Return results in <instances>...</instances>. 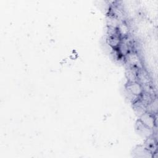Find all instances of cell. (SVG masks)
Returning a JSON list of instances; mask_svg holds the SVG:
<instances>
[{
	"label": "cell",
	"mask_w": 158,
	"mask_h": 158,
	"mask_svg": "<svg viewBox=\"0 0 158 158\" xmlns=\"http://www.w3.org/2000/svg\"><path fill=\"white\" fill-rule=\"evenodd\" d=\"M127 93L139 98L143 93V86L138 81L128 82L126 86Z\"/></svg>",
	"instance_id": "obj_1"
},
{
	"label": "cell",
	"mask_w": 158,
	"mask_h": 158,
	"mask_svg": "<svg viewBox=\"0 0 158 158\" xmlns=\"http://www.w3.org/2000/svg\"><path fill=\"white\" fill-rule=\"evenodd\" d=\"M139 120L144 125L151 129L154 130V128L156 127V117L154 114H152L149 112H145L142 115H141L139 116Z\"/></svg>",
	"instance_id": "obj_2"
},
{
	"label": "cell",
	"mask_w": 158,
	"mask_h": 158,
	"mask_svg": "<svg viewBox=\"0 0 158 158\" xmlns=\"http://www.w3.org/2000/svg\"><path fill=\"white\" fill-rule=\"evenodd\" d=\"M136 128L138 133L141 135L142 136L146 137V138L150 137L153 135V129H151L146 125H144L143 123H141L139 120L136 122Z\"/></svg>",
	"instance_id": "obj_3"
},
{
	"label": "cell",
	"mask_w": 158,
	"mask_h": 158,
	"mask_svg": "<svg viewBox=\"0 0 158 158\" xmlns=\"http://www.w3.org/2000/svg\"><path fill=\"white\" fill-rule=\"evenodd\" d=\"M133 154L135 157H148L153 156L152 154L146 149L144 146H138L133 150Z\"/></svg>",
	"instance_id": "obj_4"
},
{
	"label": "cell",
	"mask_w": 158,
	"mask_h": 158,
	"mask_svg": "<svg viewBox=\"0 0 158 158\" xmlns=\"http://www.w3.org/2000/svg\"><path fill=\"white\" fill-rule=\"evenodd\" d=\"M127 60L128 62L130 64L131 67H134L136 68H139V65H141L139 58L138 54L133 52H129L126 54Z\"/></svg>",
	"instance_id": "obj_5"
},
{
	"label": "cell",
	"mask_w": 158,
	"mask_h": 158,
	"mask_svg": "<svg viewBox=\"0 0 158 158\" xmlns=\"http://www.w3.org/2000/svg\"><path fill=\"white\" fill-rule=\"evenodd\" d=\"M138 69L134 67H131L129 68L126 72V76L128 80V82L137 81V75Z\"/></svg>",
	"instance_id": "obj_6"
},
{
	"label": "cell",
	"mask_w": 158,
	"mask_h": 158,
	"mask_svg": "<svg viewBox=\"0 0 158 158\" xmlns=\"http://www.w3.org/2000/svg\"><path fill=\"white\" fill-rule=\"evenodd\" d=\"M117 33L120 35L121 38H125L129 32V28L127 24H126L125 22H122L118 23V25L117 27Z\"/></svg>",
	"instance_id": "obj_7"
},
{
	"label": "cell",
	"mask_w": 158,
	"mask_h": 158,
	"mask_svg": "<svg viewBox=\"0 0 158 158\" xmlns=\"http://www.w3.org/2000/svg\"><path fill=\"white\" fill-rule=\"evenodd\" d=\"M153 136V135H152ZM152 136L147 138L144 146L148 149L153 155V153L156 150V142L154 141Z\"/></svg>",
	"instance_id": "obj_8"
},
{
	"label": "cell",
	"mask_w": 158,
	"mask_h": 158,
	"mask_svg": "<svg viewBox=\"0 0 158 158\" xmlns=\"http://www.w3.org/2000/svg\"><path fill=\"white\" fill-rule=\"evenodd\" d=\"M109 43L113 48H118L121 43V37L117 33L109 36Z\"/></svg>",
	"instance_id": "obj_9"
}]
</instances>
